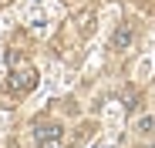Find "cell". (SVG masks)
I'll list each match as a JSON object with an SVG mask.
<instances>
[{"label":"cell","instance_id":"6da1fadb","mask_svg":"<svg viewBox=\"0 0 155 148\" xmlns=\"http://www.w3.org/2000/svg\"><path fill=\"white\" fill-rule=\"evenodd\" d=\"M37 84V71L24 61V57H14V74H10V88L17 94H27L31 88Z\"/></svg>","mask_w":155,"mask_h":148},{"label":"cell","instance_id":"7a4b0ae2","mask_svg":"<svg viewBox=\"0 0 155 148\" xmlns=\"http://www.w3.org/2000/svg\"><path fill=\"white\" fill-rule=\"evenodd\" d=\"M132 40H135V27L132 24H121L115 31V37H111V47L115 51H125V47H132Z\"/></svg>","mask_w":155,"mask_h":148},{"label":"cell","instance_id":"3957f363","mask_svg":"<svg viewBox=\"0 0 155 148\" xmlns=\"http://www.w3.org/2000/svg\"><path fill=\"white\" fill-rule=\"evenodd\" d=\"M61 138V125H54V121H47V125H44V121H41V125H37V141L44 145V141H58Z\"/></svg>","mask_w":155,"mask_h":148},{"label":"cell","instance_id":"277c9868","mask_svg":"<svg viewBox=\"0 0 155 148\" xmlns=\"http://www.w3.org/2000/svg\"><path fill=\"white\" fill-rule=\"evenodd\" d=\"M138 131H142V135H152V131H155V118H142V121H138Z\"/></svg>","mask_w":155,"mask_h":148}]
</instances>
